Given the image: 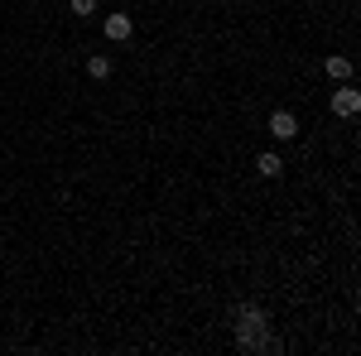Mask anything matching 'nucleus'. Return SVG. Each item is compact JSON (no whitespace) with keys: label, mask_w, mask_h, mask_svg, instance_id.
<instances>
[{"label":"nucleus","mask_w":361,"mask_h":356,"mask_svg":"<svg viewBox=\"0 0 361 356\" xmlns=\"http://www.w3.org/2000/svg\"><path fill=\"white\" fill-rule=\"evenodd\" d=\"M102 34H106L111 44H126V39L135 34V20H130V15H106V20H102Z\"/></svg>","instance_id":"obj_3"},{"label":"nucleus","mask_w":361,"mask_h":356,"mask_svg":"<svg viewBox=\"0 0 361 356\" xmlns=\"http://www.w3.org/2000/svg\"><path fill=\"white\" fill-rule=\"evenodd\" d=\"M87 73H92L97 82H106V78H111V73H116V63H111V58H106V54H92V58H87Z\"/></svg>","instance_id":"obj_7"},{"label":"nucleus","mask_w":361,"mask_h":356,"mask_svg":"<svg viewBox=\"0 0 361 356\" xmlns=\"http://www.w3.org/2000/svg\"><path fill=\"white\" fill-rule=\"evenodd\" d=\"M357 111H361V92H357L352 82H342V87L333 92V116H342V121H352Z\"/></svg>","instance_id":"obj_2"},{"label":"nucleus","mask_w":361,"mask_h":356,"mask_svg":"<svg viewBox=\"0 0 361 356\" xmlns=\"http://www.w3.org/2000/svg\"><path fill=\"white\" fill-rule=\"evenodd\" d=\"M68 10H73L78 20H92V15H97V0H68Z\"/></svg>","instance_id":"obj_8"},{"label":"nucleus","mask_w":361,"mask_h":356,"mask_svg":"<svg viewBox=\"0 0 361 356\" xmlns=\"http://www.w3.org/2000/svg\"><path fill=\"white\" fill-rule=\"evenodd\" d=\"M323 73H328L333 82H352V58L347 54H328L323 58Z\"/></svg>","instance_id":"obj_5"},{"label":"nucleus","mask_w":361,"mask_h":356,"mask_svg":"<svg viewBox=\"0 0 361 356\" xmlns=\"http://www.w3.org/2000/svg\"><path fill=\"white\" fill-rule=\"evenodd\" d=\"M265 323H270V318H265L255 303H246V308L236 313V347H241V352H265V347H270Z\"/></svg>","instance_id":"obj_1"},{"label":"nucleus","mask_w":361,"mask_h":356,"mask_svg":"<svg viewBox=\"0 0 361 356\" xmlns=\"http://www.w3.org/2000/svg\"><path fill=\"white\" fill-rule=\"evenodd\" d=\"M255 173H260V178H279V173H284V159L265 149V154H255Z\"/></svg>","instance_id":"obj_6"},{"label":"nucleus","mask_w":361,"mask_h":356,"mask_svg":"<svg viewBox=\"0 0 361 356\" xmlns=\"http://www.w3.org/2000/svg\"><path fill=\"white\" fill-rule=\"evenodd\" d=\"M270 135L284 140V145L299 135V121H294V111H275V116H270Z\"/></svg>","instance_id":"obj_4"}]
</instances>
